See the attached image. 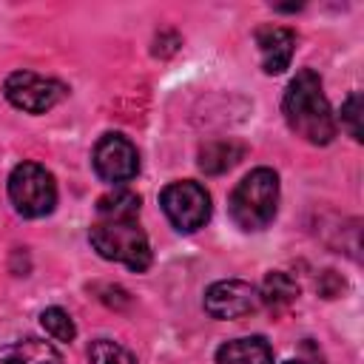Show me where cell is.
I'll list each match as a JSON object with an SVG mask.
<instances>
[{
	"label": "cell",
	"instance_id": "6da1fadb",
	"mask_svg": "<svg viewBox=\"0 0 364 364\" xmlns=\"http://www.w3.org/2000/svg\"><path fill=\"white\" fill-rule=\"evenodd\" d=\"M282 111L290 131H296L310 145H327L336 136V119H333L330 102L321 91L318 74L310 68H301L290 80L282 100Z\"/></svg>",
	"mask_w": 364,
	"mask_h": 364
},
{
	"label": "cell",
	"instance_id": "7a4b0ae2",
	"mask_svg": "<svg viewBox=\"0 0 364 364\" xmlns=\"http://www.w3.org/2000/svg\"><path fill=\"white\" fill-rule=\"evenodd\" d=\"M279 208V176L270 168L250 171L230 193L228 210L242 230H262L273 222Z\"/></svg>",
	"mask_w": 364,
	"mask_h": 364
},
{
	"label": "cell",
	"instance_id": "3957f363",
	"mask_svg": "<svg viewBox=\"0 0 364 364\" xmlns=\"http://www.w3.org/2000/svg\"><path fill=\"white\" fill-rule=\"evenodd\" d=\"M94 250L108 259V262H119L136 273L148 270L151 264V245L145 230L136 225V219H100L91 233H88Z\"/></svg>",
	"mask_w": 364,
	"mask_h": 364
},
{
	"label": "cell",
	"instance_id": "277c9868",
	"mask_svg": "<svg viewBox=\"0 0 364 364\" xmlns=\"http://www.w3.org/2000/svg\"><path fill=\"white\" fill-rule=\"evenodd\" d=\"M9 199L20 216H28V219L48 216L57 205L54 176L37 162H20L9 173Z\"/></svg>",
	"mask_w": 364,
	"mask_h": 364
},
{
	"label": "cell",
	"instance_id": "5b68a950",
	"mask_svg": "<svg viewBox=\"0 0 364 364\" xmlns=\"http://www.w3.org/2000/svg\"><path fill=\"white\" fill-rule=\"evenodd\" d=\"M159 205L171 219V225L182 233H193L205 228V222L210 219V196L199 182H191V179L171 182L159 193Z\"/></svg>",
	"mask_w": 364,
	"mask_h": 364
},
{
	"label": "cell",
	"instance_id": "8992f818",
	"mask_svg": "<svg viewBox=\"0 0 364 364\" xmlns=\"http://www.w3.org/2000/svg\"><path fill=\"white\" fill-rule=\"evenodd\" d=\"M3 94L14 108H20L26 114H46L63 100L65 88L57 80L40 77L34 71H14L6 77Z\"/></svg>",
	"mask_w": 364,
	"mask_h": 364
},
{
	"label": "cell",
	"instance_id": "52a82bcc",
	"mask_svg": "<svg viewBox=\"0 0 364 364\" xmlns=\"http://www.w3.org/2000/svg\"><path fill=\"white\" fill-rule=\"evenodd\" d=\"M94 171L102 182L122 185L136 176L139 171V154L134 142L122 134H102L94 145Z\"/></svg>",
	"mask_w": 364,
	"mask_h": 364
},
{
	"label": "cell",
	"instance_id": "ba28073f",
	"mask_svg": "<svg viewBox=\"0 0 364 364\" xmlns=\"http://www.w3.org/2000/svg\"><path fill=\"white\" fill-rule=\"evenodd\" d=\"M259 290L239 279L213 282L205 293V310L213 318H239L259 310Z\"/></svg>",
	"mask_w": 364,
	"mask_h": 364
},
{
	"label": "cell",
	"instance_id": "9c48e42d",
	"mask_svg": "<svg viewBox=\"0 0 364 364\" xmlns=\"http://www.w3.org/2000/svg\"><path fill=\"white\" fill-rule=\"evenodd\" d=\"M256 46L262 54V68L264 74H282L296 51V34L284 26H267L256 34Z\"/></svg>",
	"mask_w": 364,
	"mask_h": 364
},
{
	"label": "cell",
	"instance_id": "30bf717a",
	"mask_svg": "<svg viewBox=\"0 0 364 364\" xmlns=\"http://www.w3.org/2000/svg\"><path fill=\"white\" fill-rule=\"evenodd\" d=\"M216 364H273V350L262 336L233 338L216 350Z\"/></svg>",
	"mask_w": 364,
	"mask_h": 364
},
{
	"label": "cell",
	"instance_id": "8fae6325",
	"mask_svg": "<svg viewBox=\"0 0 364 364\" xmlns=\"http://www.w3.org/2000/svg\"><path fill=\"white\" fill-rule=\"evenodd\" d=\"M0 364H63V355L48 341L23 338L0 347Z\"/></svg>",
	"mask_w": 364,
	"mask_h": 364
},
{
	"label": "cell",
	"instance_id": "7c38bea8",
	"mask_svg": "<svg viewBox=\"0 0 364 364\" xmlns=\"http://www.w3.org/2000/svg\"><path fill=\"white\" fill-rule=\"evenodd\" d=\"M242 154H245V148L239 142L216 139V142L202 145V151H199V168L205 173H225V171H230L242 159Z\"/></svg>",
	"mask_w": 364,
	"mask_h": 364
},
{
	"label": "cell",
	"instance_id": "4fadbf2b",
	"mask_svg": "<svg viewBox=\"0 0 364 364\" xmlns=\"http://www.w3.org/2000/svg\"><path fill=\"white\" fill-rule=\"evenodd\" d=\"M296 296H299V284L293 282V276H287V273H282V270L267 273V276H264V284H262V290H259V301H264V304L273 307V310L287 307L290 301H296Z\"/></svg>",
	"mask_w": 364,
	"mask_h": 364
},
{
	"label": "cell",
	"instance_id": "5bb4252c",
	"mask_svg": "<svg viewBox=\"0 0 364 364\" xmlns=\"http://www.w3.org/2000/svg\"><path fill=\"white\" fill-rule=\"evenodd\" d=\"M97 213L105 222H111V219H136V213H139V196L131 193V191H125V188H117V191L100 196Z\"/></svg>",
	"mask_w": 364,
	"mask_h": 364
},
{
	"label": "cell",
	"instance_id": "9a60e30c",
	"mask_svg": "<svg viewBox=\"0 0 364 364\" xmlns=\"http://www.w3.org/2000/svg\"><path fill=\"white\" fill-rule=\"evenodd\" d=\"M40 324H43V330H46L54 341H74V336H77V327H74L71 316H68L63 307H48V310H43V313H40Z\"/></svg>",
	"mask_w": 364,
	"mask_h": 364
},
{
	"label": "cell",
	"instance_id": "2e32d148",
	"mask_svg": "<svg viewBox=\"0 0 364 364\" xmlns=\"http://www.w3.org/2000/svg\"><path fill=\"white\" fill-rule=\"evenodd\" d=\"M88 358H91V364H136V358L119 341H111V338L91 341Z\"/></svg>",
	"mask_w": 364,
	"mask_h": 364
},
{
	"label": "cell",
	"instance_id": "e0dca14e",
	"mask_svg": "<svg viewBox=\"0 0 364 364\" xmlns=\"http://www.w3.org/2000/svg\"><path fill=\"white\" fill-rule=\"evenodd\" d=\"M358 119H361V97H358V91H353L344 100V105H341V125H347V131H350V136L355 142H361V125H358Z\"/></svg>",
	"mask_w": 364,
	"mask_h": 364
},
{
	"label": "cell",
	"instance_id": "ac0fdd59",
	"mask_svg": "<svg viewBox=\"0 0 364 364\" xmlns=\"http://www.w3.org/2000/svg\"><path fill=\"white\" fill-rule=\"evenodd\" d=\"M284 364H304V361H284Z\"/></svg>",
	"mask_w": 364,
	"mask_h": 364
}]
</instances>
